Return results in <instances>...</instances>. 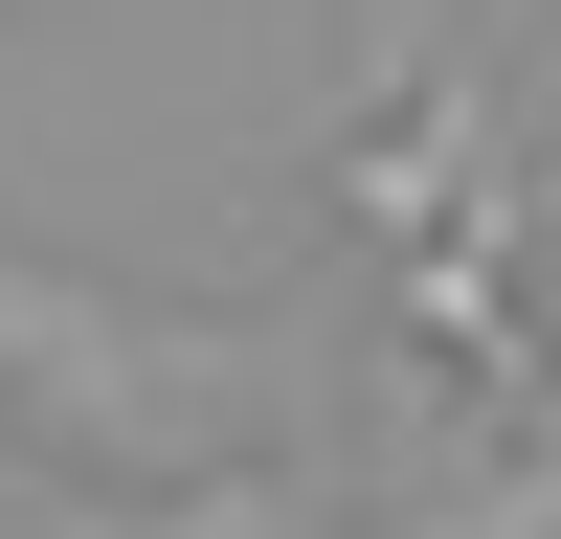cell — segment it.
<instances>
[{
	"instance_id": "6da1fadb",
	"label": "cell",
	"mask_w": 561,
	"mask_h": 539,
	"mask_svg": "<svg viewBox=\"0 0 561 539\" xmlns=\"http://www.w3.org/2000/svg\"><path fill=\"white\" fill-rule=\"evenodd\" d=\"M248 314H135L90 270H23L0 248V382L45 404L68 449H113L135 494H225V427H248Z\"/></svg>"
}]
</instances>
